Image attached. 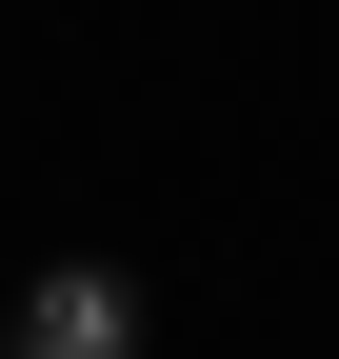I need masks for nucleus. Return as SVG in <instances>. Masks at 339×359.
Returning a JSON list of instances; mask_svg holds the SVG:
<instances>
[{
    "label": "nucleus",
    "mask_w": 339,
    "mask_h": 359,
    "mask_svg": "<svg viewBox=\"0 0 339 359\" xmlns=\"http://www.w3.org/2000/svg\"><path fill=\"white\" fill-rule=\"evenodd\" d=\"M0 359H20V339H0Z\"/></svg>",
    "instance_id": "obj_2"
},
{
    "label": "nucleus",
    "mask_w": 339,
    "mask_h": 359,
    "mask_svg": "<svg viewBox=\"0 0 339 359\" xmlns=\"http://www.w3.org/2000/svg\"><path fill=\"white\" fill-rule=\"evenodd\" d=\"M0 339H20V359H140V280H120V259H40Z\"/></svg>",
    "instance_id": "obj_1"
}]
</instances>
